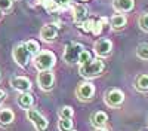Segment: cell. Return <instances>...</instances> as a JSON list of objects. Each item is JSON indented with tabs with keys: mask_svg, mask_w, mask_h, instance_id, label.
<instances>
[{
	"mask_svg": "<svg viewBox=\"0 0 148 131\" xmlns=\"http://www.w3.org/2000/svg\"><path fill=\"white\" fill-rule=\"evenodd\" d=\"M136 57L141 60H148V43H141L136 48Z\"/></svg>",
	"mask_w": 148,
	"mask_h": 131,
	"instance_id": "22",
	"label": "cell"
},
{
	"mask_svg": "<svg viewBox=\"0 0 148 131\" xmlns=\"http://www.w3.org/2000/svg\"><path fill=\"white\" fill-rule=\"evenodd\" d=\"M64 2H70V0H64Z\"/></svg>",
	"mask_w": 148,
	"mask_h": 131,
	"instance_id": "32",
	"label": "cell"
},
{
	"mask_svg": "<svg viewBox=\"0 0 148 131\" xmlns=\"http://www.w3.org/2000/svg\"><path fill=\"white\" fill-rule=\"evenodd\" d=\"M10 85L14 89L19 91V92H28L31 91L33 85H31V80L25 76H14L10 79Z\"/></svg>",
	"mask_w": 148,
	"mask_h": 131,
	"instance_id": "10",
	"label": "cell"
},
{
	"mask_svg": "<svg viewBox=\"0 0 148 131\" xmlns=\"http://www.w3.org/2000/svg\"><path fill=\"white\" fill-rule=\"evenodd\" d=\"M110 22H111V27H113V28H116V30H120V28H123V27L126 26L127 18H126L125 15H123V14H116V15H113V17H111Z\"/></svg>",
	"mask_w": 148,
	"mask_h": 131,
	"instance_id": "17",
	"label": "cell"
},
{
	"mask_svg": "<svg viewBox=\"0 0 148 131\" xmlns=\"http://www.w3.org/2000/svg\"><path fill=\"white\" fill-rule=\"evenodd\" d=\"M80 2H89V0H80Z\"/></svg>",
	"mask_w": 148,
	"mask_h": 131,
	"instance_id": "31",
	"label": "cell"
},
{
	"mask_svg": "<svg viewBox=\"0 0 148 131\" xmlns=\"http://www.w3.org/2000/svg\"><path fill=\"white\" fill-rule=\"evenodd\" d=\"M107 121H108V115H107L105 112H101V110L95 112V113L90 116V122H92V125H93L95 128L105 127Z\"/></svg>",
	"mask_w": 148,
	"mask_h": 131,
	"instance_id": "13",
	"label": "cell"
},
{
	"mask_svg": "<svg viewBox=\"0 0 148 131\" xmlns=\"http://www.w3.org/2000/svg\"><path fill=\"white\" fill-rule=\"evenodd\" d=\"M107 18H101L99 21H95V26H93V30H92V33L95 34V36H99L101 33H102V30H104V26L107 24Z\"/></svg>",
	"mask_w": 148,
	"mask_h": 131,
	"instance_id": "23",
	"label": "cell"
},
{
	"mask_svg": "<svg viewBox=\"0 0 148 131\" xmlns=\"http://www.w3.org/2000/svg\"><path fill=\"white\" fill-rule=\"evenodd\" d=\"M138 24H139V27L148 33V12H145V14H142L138 19Z\"/></svg>",
	"mask_w": 148,
	"mask_h": 131,
	"instance_id": "27",
	"label": "cell"
},
{
	"mask_svg": "<svg viewBox=\"0 0 148 131\" xmlns=\"http://www.w3.org/2000/svg\"><path fill=\"white\" fill-rule=\"evenodd\" d=\"M71 131H73V130H71Z\"/></svg>",
	"mask_w": 148,
	"mask_h": 131,
	"instance_id": "34",
	"label": "cell"
},
{
	"mask_svg": "<svg viewBox=\"0 0 148 131\" xmlns=\"http://www.w3.org/2000/svg\"><path fill=\"white\" fill-rule=\"evenodd\" d=\"M14 121H15L14 110H10L9 107H3V109H0V125H2V127H8Z\"/></svg>",
	"mask_w": 148,
	"mask_h": 131,
	"instance_id": "12",
	"label": "cell"
},
{
	"mask_svg": "<svg viewBox=\"0 0 148 131\" xmlns=\"http://www.w3.org/2000/svg\"><path fill=\"white\" fill-rule=\"evenodd\" d=\"M93 51L98 57H108L111 54V51H113V42L105 37L98 39L93 45Z\"/></svg>",
	"mask_w": 148,
	"mask_h": 131,
	"instance_id": "9",
	"label": "cell"
},
{
	"mask_svg": "<svg viewBox=\"0 0 148 131\" xmlns=\"http://www.w3.org/2000/svg\"><path fill=\"white\" fill-rule=\"evenodd\" d=\"M73 19L74 22L82 24L84 19H88V8L83 5H77L74 8V14H73Z\"/></svg>",
	"mask_w": 148,
	"mask_h": 131,
	"instance_id": "15",
	"label": "cell"
},
{
	"mask_svg": "<svg viewBox=\"0 0 148 131\" xmlns=\"http://www.w3.org/2000/svg\"><path fill=\"white\" fill-rule=\"evenodd\" d=\"M12 57H14V61L19 66V67H27L28 63H30V58H31V54L28 52L25 43H18L14 51H12Z\"/></svg>",
	"mask_w": 148,
	"mask_h": 131,
	"instance_id": "3",
	"label": "cell"
},
{
	"mask_svg": "<svg viewBox=\"0 0 148 131\" xmlns=\"http://www.w3.org/2000/svg\"><path fill=\"white\" fill-rule=\"evenodd\" d=\"M55 63H56V55L52 51H40L33 58V64L39 71L51 70L55 66Z\"/></svg>",
	"mask_w": 148,
	"mask_h": 131,
	"instance_id": "2",
	"label": "cell"
},
{
	"mask_svg": "<svg viewBox=\"0 0 148 131\" xmlns=\"http://www.w3.org/2000/svg\"><path fill=\"white\" fill-rule=\"evenodd\" d=\"M104 101L108 107H120L123 104V101H125V94L117 88H113L105 94Z\"/></svg>",
	"mask_w": 148,
	"mask_h": 131,
	"instance_id": "8",
	"label": "cell"
},
{
	"mask_svg": "<svg viewBox=\"0 0 148 131\" xmlns=\"http://www.w3.org/2000/svg\"><path fill=\"white\" fill-rule=\"evenodd\" d=\"M12 3H14V0H0V10H3V12L10 10Z\"/></svg>",
	"mask_w": 148,
	"mask_h": 131,
	"instance_id": "28",
	"label": "cell"
},
{
	"mask_svg": "<svg viewBox=\"0 0 148 131\" xmlns=\"http://www.w3.org/2000/svg\"><path fill=\"white\" fill-rule=\"evenodd\" d=\"M0 76H2V75H0Z\"/></svg>",
	"mask_w": 148,
	"mask_h": 131,
	"instance_id": "33",
	"label": "cell"
},
{
	"mask_svg": "<svg viewBox=\"0 0 148 131\" xmlns=\"http://www.w3.org/2000/svg\"><path fill=\"white\" fill-rule=\"evenodd\" d=\"M37 85L43 91H51L55 87V75L51 70H42L37 75Z\"/></svg>",
	"mask_w": 148,
	"mask_h": 131,
	"instance_id": "6",
	"label": "cell"
},
{
	"mask_svg": "<svg viewBox=\"0 0 148 131\" xmlns=\"http://www.w3.org/2000/svg\"><path fill=\"white\" fill-rule=\"evenodd\" d=\"M56 36H58V28L53 24H46L40 30V37L45 42H53L56 39Z\"/></svg>",
	"mask_w": 148,
	"mask_h": 131,
	"instance_id": "11",
	"label": "cell"
},
{
	"mask_svg": "<svg viewBox=\"0 0 148 131\" xmlns=\"http://www.w3.org/2000/svg\"><path fill=\"white\" fill-rule=\"evenodd\" d=\"M76 95H77V98L82 100V101L92 100L93 95H95V85L92 82H89V80L82 82L80 85L77 87V89H76Z\"/></svg>",
	"mask_w": 148,
	"mask_h": 131,
	"instance_id": "7",
	"label": "cell"
},
{
	"mask_svg": "<svg viewBox=\"0 0 148 131\" xmlns=\"http://www.w3.org/2000/svg\"><path fill=\"white\" fill-rule=\"evenodd\" d=\"M95 131H108V130H107L105 127H99V128H96Z\"/></svg>",
	"mask_w": 148,
	"mask_h": 131,
	"instance_id": "30",
	"label": "cell"
},
{
	"mask_svg": "<svg viewBox=\"0 0 148 131\" xmlns=\"http://www.w3.org/2000/svg\"><path fill=\"white\" fill-rule=\"evenodd\" d=\"M84 49L82 43H77V42H71L65 46V51H64V61L68 63V64H76L77 60H79V55L80 52Z\"/></svg>",
	"mask_w": 148,
	"mask_h": 131,
	"instance_id": "5",
	"label": "cell"
},
{
	"mask_svg": "<svg viewBox=\"0 0 148 131\" xmlns=\"http://www.w3.org/2000/svg\"><path fill=\"white\" fill-rule=\"evenodd\" d=\"M27 118L28 121L34 125V128L37 131H46L47 127H49V122L47 119L37 110V109H33V107H30V109H27Z\"/></svg>",
	"mask_w": 148,
	"mask_h": 131,
	"instance_id": "4",
	"label": "cell"
},
{
	"mask_svg": "<svg viewBox=\"0 0 148 131\" xmlns=\"http://www.w3.org/2000/svg\"><path fill=\"white\" fill-rule=\"evenodd\" d=\"M93 26H95V19H92V18H88V19H84V21L80 24V28H82L84 33H92V30H93Z\"/></svg>",
	"mask_w": 148,
	"mask_h": 131,
	"instance_id": "25",
	"label": "cell"
},
{
	"mask_svg": "<svg viewBox=\"0 0 148 131\" xmlns=\"http://www.w3.org/2000/svg\"><path fill=\"white\" fill-rule=\"evenodd\" d=\"M135 88L141 92H147L148 91V75H139L135 80Z\"/></svg>",
	"mask_w": 148,
	"mask_h": 131,
	"instance_id": "18",
	"label": "cell"
},
{
	"mask_svg": "<svg viewBox=\"0 0 148 131\" xmlns=\"http://www.w3.org/2000/svg\"><path fill=\"white\" fill-rule=\"evenodd\" d=\"M74 127L73 118H59L58 121V130L59 131H71Z\"/></svg>",
	"mask_w": 148,
	"mask_h": 131,
	"instance_id": "20",
	"label": "cell"
},
{
	"mask_svg": "<svg viewBox=\"0 0 148 131\" xmlns=\"http://www.w3.org/2000/svg\"><path fill=\"white\" fill-rule=\"evenodd\" d=\"M113 6L117 12H130L135 8V0H114Z\"/></svg>",
	"mask_w": 148,
	"mask_h": 131,
	"instance_id": "14",
	"label": "cell"
},
{
	"mask_svg": "<svg viewBox=\"0 0 148 131\" xmlns=\"http://www.w3.org/2000/svg\"><path fill=\"white\" fill-rule=\"evenodd\" d=\"M92 60V54L89 52V51H86V49H83L82 52H80V55H79V60H77V64L80 66V64H84V63H88V61H90Z\"/></svg>",
	"mask_w": 148,
	"mask_h": 131,
	"instance_id": "26",
	"label": "cell"
},
{
	"mask_svg": "<svg viewBox=\"0 0 148 131\" xmlns=\"http://www.w3.org/2000/svg\"><path fill=\"white\" fill-rule=\"evenodd\" d=\"M104 69H105V64L101 58H92L90 61L79 66V73L80 76L86 79H93V78H98L99 75H102Z\"/></svg>",
	"mask_w": 148,
	"mask_h": 131,
	"instance_id": "1",
	"label": "cell"
},
{
	"mask_svg": "<svg viewBox=\"0 0 148 131\" xmlns=\"http://www.w3.org/2000/svg\"><path fill=\"white\" fill-rule=\"evenodd\" d=\"M42 5L46 9V12H49V14H56L58 10H61L59 3L55 2V0H42Z\"/></svg>",
	"mask_w": 148,
	"mask_h": 131,
	"instance_id": "19",
	"label": "cell"
},
{
	"mask_svg": "<svg viewBox=\"0 0 148 131\" xmlns=\"http://www.w3.org/2000/svg\"><path fill=\"white\" fill-rule=\"evenodd\" d=\"M59 118H73L74 116V109L71 106H62L58 112Z\"/></svg>",
	"mask_w": 148,
	"mask_h": 131,
	"instance_id": "24",
	"label": "cell"
},
{
	"mask_svg": "<svg viewBox=\"0 0 148 131\" xmlns=\"http://www.w3.org/2000/svg\"><path fill=\"white\" fill-rule=\"evenodd\" d=\"M5 97H6V92H5L2 88H0V103H2V101L5 100Z\"/></svg>",
	"mask_w": 148,
	"mask_h": 131,
	"instance_id": "29",
	"label": "cell"
},
{
	"mask_svg": "<svg viewBox=\"0 0 148 131\" xmlns=\"http://www.w3.org/2000/svg\"><path fill=\"white\" fill-rule=\"evenodd\" d=\"M33 103H34V98H33V95L31 92H21V95L18 97V104L19 107H22V109H30V107H33Z\"/></svg>",
	"mask_w": 148,
	"mask_h": 131,
	"instance_id": "16",
	"label": "cell"
},
{
	"mask_svg": "<svg viewBox=\"0 0 148 131\" xmlns=\"http://www.w3.org/2000/svg\"><path fill=\"white\" fill-rule=\"evenodd\" d=\"M25 46H27L28 52L31 54V57H34V55H37V54L40 52V43L37 42V40H34V39L27 40V42H25Z\"/></svg>",
	"mask_w": 148,
	"mask_h": 131,
	"instance_id": "21",
	"label": "cell"
}]
</instances>
